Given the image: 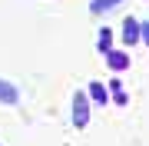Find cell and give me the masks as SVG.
<instances>
[{"label":"cell","instance_id":"3","mask_svg":"<svg viewBox=\"0 0 149 146\" xmlns=\"http://www.w3.org/2000/svg\"><path fill=\"white\" fill-rule=\"evenodd\" d=\"M20 100V93H17V87L10 80H0V103H7V106H13V103Z\"/></svg>","mask_w":149,"mask_h":146},{"label":"cell","instance_id":"6","mask_svg":"<svg viewBox=\"0 0 149 146\" xmlns=\"http://www.w3.org/2000/svg\"><path fill=\"white\" fill-rule=\"evenodd\" d=\"M90 96H93L96 106H106V90H103L100 83H90Z\"/></svg>","mask_w":149,"mask_h":146},{"label":"cell","instance_id":"2","mask_svg":"<svg viewBox=\"0 0 149 146\" xmlns=\"http://www.w3.org/2000/svg\"><path fill=\"white\" fill-rule=\"evenodd\" d=\"M123 40H126L129 47L143 40V30H139V20H136V17H126V20H123Z\"/></svg>","mask_w":149,"mask_h":146},{"label":"cell","instance_id":"1","mask_svg":"<svg viewBox=\"0 0 149 146\" xmlns=\"http://www.w3.org/2000/svg\"><path fill=\"white\" fill-rule=\"evenodd\" d=\"M86 123H90V93L76 90L73 93V126L76 130H86Z\"/></svg>","mask_w":149,"mask_h":146},{"label":"cell","instance_id":"7","mask_svg":"<svg viewBox=\"0 0 149 146\" xmlns=\"http://www.w3.org/2000/svg\"><path fill=\"white\" fill-rule=\"evenodd\" d=\"M100 50H103V53H109V30L100 33Z\"/></svg>","mask_w":149,"mask_h":146},{"label":"cell","instance_id":"4","mask_svg":"<svg viewBox=\"0 0 149 146\" xmlns=\"http://www.w3.org/2000/svg\"><path fill=\"white\" fill-rule=\"evenodd\" d=\"M106 63H109V70H126V66H129V57L126 53H123V50H109V53H106Z\"/></svg>","mask_w":149,"mask_h":146},{"label":"cell","instance_id":"5","mask_svg":"<svg viewBox=\"0 0 149 146\" xmlns=\"http://www.w3.org/2000/svg\"><path fill=\"white\" fill-rule=\"evenodd\" d=\"M116 3H123V0H93L90 10H93V13H106V10H113Z\"/></svg>","mask_w":149,"mask_h":146}]
</instances>
